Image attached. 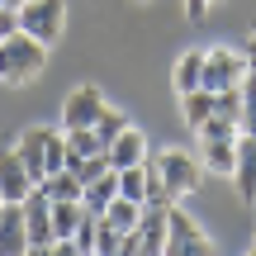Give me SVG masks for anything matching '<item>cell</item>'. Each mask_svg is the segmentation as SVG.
<instances>
[{
    "label": "cell",
    "instance_id": "obj_25",
    "mask_svg": "<svg viewBox=\"0 0 256 256\" xmlns=\"http://www.w3.org/2000/svg\"><path fill=\"white\" fill-rule=\"evenodd\" d=\"M119 242H124V232H119V228H110V223L100 218V238H95V256H119Z\"/></svg>",
    "mask_w": 256,
    "mask_h": 256
},
{
    "label": "cell",
    "instance_id": "obj_9",
    "mask_svg": "<svg viewBox=\"0 0 256 256\" xmlns=\"http://www.w3.org/2000/svg\"><path fill=\"white\" fill-rule=\"evenodd\" d=\"M0 252H5V256L34 252V242H28V223H24V204H5V209H0Z\"/></svg>",
    "mask_w": 256,
    "mask_h": 256
},
{
    "label": "cell",
    "instance_id": "obj_27",
    "mask_svg": "<svg viewBox=\"0 0 256 256\" xmlns=\"http://www.w3.org/2000/svg\"><path fill=\"white\" fill-rule=\"evenodd\" d=\"M19 28V10H10V5H0V38H10Z\"/></svg>",
    "mask_w": 256,
    "mask_h": 256
},
{
    "label": "cell",
    "instance_id": "obj_31",
    "mask_svg": "<svg viewBox=\"0 0 256 256\" xmlns=\"http://www.w3.org/2000/svg\"><path fill=\"white\" fill-rule=\"evenodd\" d=\"M5 204H10V200H5V194H0V209H5Z\"/></svg>",
    "mask_w": 256,
    "mask_h": 256
},
{
    "label": "cell",
    "instance_id": "obj_15",
    "mask_svg": "<svg viewBox=\"0 0 256 256\" xmlns=\"http://www.w3.org/2000/svg\"><path fill=\"white\" fill-rule=\"evenodd\" d=\"M110 200H119V166H110V171H104L100 180H90V185H86V194H81V204L90 214H104V209H110Z\"/></svg>",
    "mask_w": 256,
    "mask_h": 256
},
{
    "label": "cell",
    "instance_id": "obj_6",
    "mask_svg": "<svg viewBox=\"0 0 256 256\" xmlns=\"http://www.w3.org/2000/svg\"><path fill=\"white\" fill-rule=\"evenodd\" d=\"M24 223H28V242H34V252H52L57 232H52V194H48V185H34V190H28Z\"/></svg>",
    "mask_w": 256,
    "mask_h": 256
},
{
    "label": "cell",
    "instance_id": "obj_21",
    "mask_svg": "<svg viewBox=\"0 0 256 256\" xmlns=\"http://www.w3.org/2000/svg\"><path fill=\"white\" fill-rule=\"evenodd\" d=\"M124 128H128V114H119V110H110V104H104V114L95 119V138H100V147H104V152H110V142L124 133Z\"/></svg>",
    "mask_w": 256,
    "mask_h": 256
},
{
    "label": "cell",
    "instance_id": "obj_22",
    "mask_svg": "<svg viewBox=\"0 0 256 256\" xmlns=\"http://www.w3.org/2000/svg\"><path fill=\"white\" fill-rule=\"evenodd\" d=\"M66 133V152L72 156H90V152H104L100 138H95V128H62Z\"/></svg>",
    "mask_w": 256,
    "mask_h": 256
},
{
    "label": "cell",
    "instance_id": "obj_3",
    "mask_svg": "<svg viewBox=\"0 0 256 256\" xmlns=\"http://www.w3.org/2000/svg\"><path fill=\"white\" fill-rule=\"evenodd\" d=\"M66 24V0H24L19 5V28L34 34L38 43H57Z\"/></svg>",
    "mask_w": 256,
    "mask_h": 256
},
{
    "label": "cell",
    "instance_id": "obj_10",
    "mask_svg": "<svg viewBox=\"0 0 256 256\" xmlns=\"http://www.w3.org/2000/svg\"><path fill=\"white\" fill-rule=\"evenodd\" d=\"M14 152H19V162L28 166L34 185H43L48 180V128H24L19 142H14Z\"/></svg>",
    "mask_w": 256,
    "mask_h": 256
},
{
    "label": "cell",
    "instance_id": "obj_28",
    "mask_svg": "<svg viewBox=\"0 0 256 256\" xmlns=\"http://www.w3.org/2000/svg\"><path fill=\"white\" fill-rule=\"evenodd\" d=\"M119 256H138V232H124V242H119Z\"/></svg>",
    "mask_w": 256,
    "mask_h": 256
},
{
    "label": "cell",
    "instance_id": "obj_26",
    "mask_svg": "<svg viewBox=\"0 0 256 256\" xmlns=\"http://www.w3.org/2000/svg\"><path fill=\"white\" fill-rule=\"evenodd\" d=\"M209 5L214 0H185V19H190V24H204V19H209Z\"/></svg>",
    "mask_w": 256,
    "mask_h": 256
},
{
    "label": "cell",
    "instance_id": "obj_11",
    "mask_svg": "<svg viewBox=\"0 0 256 256\" xmlns=\"http://www.w3.org/2000/svg\"><path fill=\"white\" fill-rule=\"evenodd\" d=\"M166 209L171 204H147L142 209V218H138V252L142 256H156V252H166Z\"/></svg>",
    "mask_w": 256,
    "mask_h": 256
},
{
    "label": "cell",
    "instance_id": "obj_29",
    "mask_svg": "<svg viewBox=\"0 0 256 256\" xmlns=\"http://www.w3.org/2000/svg\"><path fill=\"white\" fill-rule=\"evenodd\" d=\"M247 66L256 72V28H252V38H247Z\"/></svg>",
    "mask_w": 256,
    "mask_h": 256
},
{
    "label": "cell",
    "instance_id": "obj_5",
    "mask_svg": "<svg viewBox=\"0 0 256 256\" xmlns=\"http://www.w3.org/2000/svg\"><path fill=\"white\" fill-rule=\"evenodd\" d=\"M152 162H156V171H162V180H166V190H171V200H180V194L200 190V156L180 152V147H166V152H156Z\"/></svg>",
    "mask_w": 256,
    "mask_h": 256
},
{
    "label": "cell",
    "instance_id": "obj_1",
    "mask_svg": "<svg viewBox=\"0 0 256 256\" xmlns=\"http://www.w3.org/2000/svg\"><path fill=\"white\" fill-rule=\"evenodd\" d=\"M48 66V43H38L34 34L14 28L10 38H0V81L5 86H28L34 76H43Z\"/></svg>",
    "mask_w": 256,
    "mask_h": 256
},
{
    "label": "cell",
    "instance_id": "obj_30",
    "mask_svg": "<svg viewBox=\"0 0 256 256\" xmlns=\"http://www.w3.org/2000/svg\"><path fill=\"white\" fill-rule=\"evenodd\" d=\"M0 5H10V10H19V5H24V0H0Z\"/></svg>",
    "mask_w": 256,
    "mask_h": 256
},
{
    "label": "cell",
    "instance_id": "obj_24",
    "mask_svg": "<svg viewBox=\"0 0 256 256\" xmlns=\"http://www.w3.org/2000/svg\"><path fill=\"white\" fill-rule=\"evenodd\" d=\"M142 166H147V204H176L166 180H162V171H156V162H142Z\"/></svg>",
    "mask_w": 256,
    "mask_h": 256
},
{
    "label": "cell",
    "instance_id": "obj_32",
    "mask_svg": "<svg viewBox=\"0 0 256 256\" xmlns=\"http://www.w3.org/2000/svg\"><path fill=\"white\" fill-rule=\"evenodd\" d=\"M252 252H256V238H252Z\"/></svg>",
    "mask_w": 256,
    "mask_h": 256
},
{
    "label": "cell",
    "instance_id": "obj_20",
    "mask_svg": "<svg viewBox=\"0 0 256 256\" xmlns=\"http://www.w3.org/2000/svg\"><path fill=\"white\" fill-rule=\"evenodd\" d=\"M119 194H124V200H138V204L147 209V166H142V162L119 171Z\"/></svg>",
    "mask_w": 256,
    "mask_h": 256
},
{
    "label": "cell",
    "instance_id": "obj_8",
    "mask_svg": "<svg viewBox=\"0 0 256 256\" xmlns=\"http://www.w3.org/2000/svg\"><path fill=\"white\" fill-rule=\"evenodd\" d=\"M28 190H34V176H28V166L19 162V152L14 147L0 152V194H5L10 204H24Z\"/></svg>",
    "mask_w": 256,
    "mask_h": 256
},
{
    "label": "cell",
    "instance_id": "obj_14",
    "mask_svg": "<svg viewBox=\"0 0 256 256\" xmlns=\"http://www.w3.org/2000/svg\"><path fill=\"white\" fill-rule=\"evenodd\" d=\"M110 162L119 166V171H124V166H138V162H147V138L138 133L133 124H128L124 133H119V138L110 142Z\"/></svg>",
    "mask_w": 256,
    "mask_h": 256
},
{
    "label": "cell",
    "instance_id": "obj_17",
    "mask_svg": "<svg viewBox=\"0 0 256 256\" xmlns=\"http://www.w3.org/2000/svg\"><path fill=\"white\" fill-rule=\"evenodd\" d=\"M180 114H185V124H190V128H200L204 119H214V114H218V95L200 86V90L180 95Z\"/></svg>",
    "mask_w": 256,
    "mask_h": 256
},
{
    "label": "cell",
    "instance_id": "obj_12",
    "mask_svg": "<svg viewBox=\"0 0 256 256\" xmlns=\"http://www.w3.org/2000/svg\"><path fill=\"white\" fill-rule=\"evenodd\" d=\"M232 185L247 204H256V133L238 138V171H232Z\"/></svg>",
    "mask_w": 256,
    "mask_h": 256
},
{
    "label": "cell",
    "instance_id": "obj_7",
    "mask_svg": "<svg viewBox=\"0 0 256 256\" xmlns=\"http://www.w3.org/2000/svg\"><path fill=\"white\" fill-rule=\"evenodd\" d=\"M104 114V95L95 86H76L66 95V110H62V128H95V119Z\"/></svg>",
    "mask_w": 256,
    "mask_h": 256
},
{
    "label": "cell",
    "instance_id": "obj_4",
    "mask_svg": "<svg viewBox=\"0 0 256 256\" xmlns=\"http://www.w3.org/2000/svg\"><path fill=\"white\" fill-rule=\"evenodd\" d=\"M166 252L171 256H214V242L204 238V228L185 209H166Z\"/></svg>",
    "mask_w": 256,
    "mask_h": 256
},
{
    "label": "cell",
    "instance_id": "obj_18",
    "mask_svg": "<svg viewBox=\"0 0 256 256\" xmlns=\"http://www.w3.org/2000/svg\"><path fill=\"white\" fill-rule=\"evenodd\" d=\"M100 218L110 223V228H119V232H133L138 218H142V204H138V200H124V194H119V200H110V209H104Z\"/></svg>",
    "mask_w": 256,
    "mask_h": 256
},
{
    "label": "cell",
    "instance_id": "obj_13",
    "mask_svg": "<svg viewBox=\"0 0 256 256\" xmlns=\"http://www.w3.org/2000/svg\"><path fill=\"white\" fill-rule=\"evenodd\" d=\"M200 162L218 176L238 171V138H200Z\"/></svg>",
    "mask_w": 256,
    "mask_h": 256
},
{
    "label": "cell",
    "instance_id": "obj_19",
    "mask_svg": "<svg viewBox=\"0 0 256 256\" xmlns=\"http://www.w3.org/2000/svg\"><path fill=\"white\" fill-rule=\"evenodd\" d=\"M43 185H48V194H52V200H81V194H86V180H81V176L72 171V166L52 171V176H48Z\"/></svg>",
    "mask_w": 256,
    "mask_h": 256
},
{
    "label": "cell",
    "instance_id": "obj_2",
    "mask_svg": "<svg viewBox=\"0 0 256 256\" xmlns=\"http://www.w3.org/2000/svg\"><path fill=\"white\" fill-rule=\"evenodd\" d=\"M247 52H238V48H204V90H238L242 81H247Z\"/></svg>",
    "mask_w": 256,
    "mask_h": 256
},
{
    "label": "cell",
    "instance_id": "obj_16",
    "mask_svg": "<svg viewBox=\"0 0 256 256\" xmlns=\"http://www.w3.org/2000/svg\"><path fill=\"white\" fill-rule=\"evenodd\" d=\"M171 81H176V95H190V90H200V86H204V48H194V52H185L180 62H176Z\"/></svg>",
    "mask_w": 256,
    "mask_h": 256
},
{
    "label": "cell",
    "instance_id": "obj_23",
    "mask_svg": "<svg viewBox=\"0 0 256 256\" xmlns=\"http://www.w3.org/2000/svg\"><path fill=\"white\" fill-rule=\"evenodd\" d=\"M242 133H256V72L242 81Z\"/></svg>",
    "mask_w": 256,
    "mask_h": 256
}]
</instances>
